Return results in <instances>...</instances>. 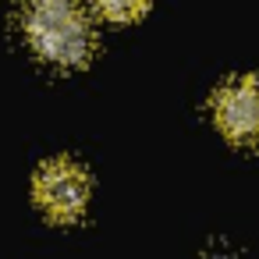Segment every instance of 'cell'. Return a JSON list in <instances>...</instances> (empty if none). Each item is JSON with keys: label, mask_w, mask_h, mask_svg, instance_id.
I'll list each match as a JSON object with an SVG mask.
<instances>
[{"label": "cell", "mask_w": 259, "mask_h": 259, "mask_svg": "<svg viewBox=\"0 0 259 259\" xmlns=\"http://www.w3.org/2000/svg\"><path fill=\"white\" fill-rule=\"evenodd\" d=\"M89 188H93L89 174L75 160H47L36 170V181H32L39 209L57 224H71V220H78L85 213Z\"/></svg>", "instance_id": "7a4b0ae2"}, {"label": "cell", "mask_w": 259, "mask_h": 259, "mask_svg": "<svg viewBox=\"0 0 259 259\" xmlns=\"http://www.w3.org/2000/svg\"><path fill=\"white\" fill-rule=\"evenodd\" d=\"M213 117L231 142H259V75L227 82L213 100Z\"/></svg>", "instance_id": "3957f363"}, {"label": "cell", "mask_w": 259, "mask_h": 259, "mask_svg": "<svg viewBox=\"0 0 259 259\" xmlns=\"http://www.w3.org/2000/svg\"><path fill=\"white\" fill-rule=\"evenodd\" d=\"M93 4H96V11H100L107 22L128 25V22H135V18H142V15H146L149 0H93Z\"/></svg>", "instance_id": "277c9868"}, {"label": "cell", "mask_w": 259, "mask_h": 259, "mask_svg": "<svg viewBox=\"0 0 259 259\" xmlns=\"http://www.w3.org/2000/svg\"><path fill=\"white\" fill-rule=\"evenodd\" d=\"M22 32L32 54L54 68H82L96 50V32L78 0H25Z\"/></svg>", "instance_id": "6da1fadb"}]
</instances>
